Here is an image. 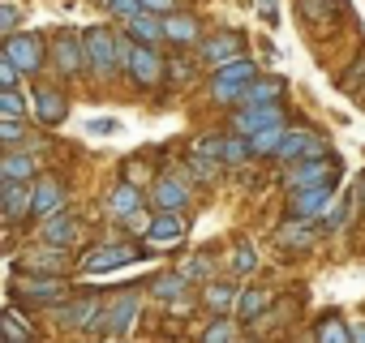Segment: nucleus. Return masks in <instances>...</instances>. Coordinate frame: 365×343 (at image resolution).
<instances>
[{
	"label": "nucleus",
	"mask_w": 365,
	"mask_h": 343,
	"mask_svg": "<svg viewBox=\"0 0 365 343\" xmlns=\"http://www.w3.org/2000/svg\"><path fill=\"white\" fill-rule=\"evenodd\" d=\"M52 313H56V322L65 326V330H82V334H108V305L99 300V296H78V300H61V305H52Z\"/></svg>",
	"instance_id": "nucleus-1"
},
{
	"label": "nucleus",
	"mask_w": 365,
	"mask_h": 343,
	"mask_svg": "<svg viewBox=\"0 0 365 343\" xmlns=\"http://www.w3.org/2000/svg\"><path fill=\"white\" fill-rule=\"evenodd\" d=\"M82 39H86V60H91V78L108 82V78L125 73V65H120V35H116V31H108V26H91V31H86Z\"/></svg>",
	"instance_id": "nucleus-2"
},
{
	"label": "nucleus",
	"mask_w": 365,
	"mask_h": 343,
	"mask_svg": "<svg viewBox=\"0 0 365 343\" xmlns=\"http://www.w3.org/2000/svg\"><path fill=\"white\" fill-rule=\"evenodd\" d=\"M52 48V69L61 73V78H82V73H91V60H86V39L82 35H73V31H56L52 39H48Z\"/></svg>",
	"instance_id": "nucleus-3"
},
{
	"label": "nucleus",
	"mask_w": 365,
	"mask_h": 343,
	"mask_svg": "<svg viewBox=\"0 0 365 343\" xmlns=\"http://www.w3.org/2000/svg\"><path fill=\"white\" fill-rule=\"evenodd\" d=\"M65 292H69V283H65L61 275H35V279L18 275V279H14V287H9V296H14L18 305H43V309L61 305V300H65Z\"/></svg>",
	"instance_id": "nucleus-4"
},
{
	"label": "nucleus",
	"mask_w": 365,
	"mask_h": 343,
	"mask_svg": "<svg viewBox=\"0 0 365 343\" xmlns=\"http://www.w3.org/2000/svg\"><path fill=\"white\" fill-rule=\"evenodd\" d=\"M335 202V185H305V189H288V206L284 215L288 219H322L327 206Z\"/></svg>",
	"instance_id": "nucleus-5"
},
{
	"label": "nucleus",
	"mask_w": 365,
	"mask_h": 343,
	"mask_svg": "<svg viewBox=\"0 0 365 343\" xmlns=\"http://www.w3.org/2000/svg\"><path fill=\"white\" fill-rule=\"evenodd\" d=\"M339 181V159H297L288 163V176L284 185L288 189H305V185H335Z\"/></svg>",
	"instance_id": "nucleus-6"
},
{
	"label": "nucleus",
	"mask_w": 365,
	"mask_h": 343,
	"mask_svg": "<svg viewBox=\"0 0 365 343\" xmlns=\"http://www.w3.org/2000/svg\"><path fill=\"white\" fill-rule=\"evenodd\" d=\"M5 56H14L18 65H22V73H43V65L52 60V52L43 48V39L39 35H31V31H14V35H5Z\"/></svg>",
	"instance_id": "nucleus-7"
},
{
	"label": "nucleus",
	"mask_w": 365,
	"mask_h": 343,
	"mask_svg": "<svg viewBox=\"0 0 365 343\" xmlns=\"http://www.w3.org/2000/svg\"><path fill=\"white\" fill-rule=\"evenodd\" d=\"M150 249H133L129 241H108V245H95L86 258H82V270L86 275H99V270H120V266H129V262H138V258H146Z\"/></svg>",
	"instance_id": "nucleus-8"
},
{
	"label": "nucleus",
	"mask_w": 365,
	"mask_h": 343,
	"mask_svg": "<svg viewBox=\"0 0 365 343\" xmlns=\"http://www.w3.org/2000/svg\"><path fill=\"white\" fill-rule=\"evenodd\" d=\"M125 73L133 78V86L150 90V86H159V82H163L168 60L159 56V48H150V43H138V39H133V52H129V69H125Z\"/></svg>",
	"instance_id": "nucleus-9"
},
{
	"label": "nucleus",
	"mask_w": 365,
	"mask_h": 343,
	"mask_svg": "<svg viewBox=\"0 0 365 343\" xmlns=\"http://www.w3.org/2000/svg\"><path fill=\"white\" fill-rule=\"evenodd\" d=\"M267 125H288V112H284L279 103H250V107H232V129H237V133L254 137V133H258V129H267Z\"/></svg>",
	"instance_id": "nucleus-10"
},
{
	"label": "nucleus",
	"mask_w": 365,
	"mask_h": 343,
	"mask_svg": "<svg viewBox=\"0 0 365 343\" xmlns=\"http://www.w3.org/2000/svg\"><path fill=\"white\" fill-rule=\"evenodd\" d=\"M185 232H190V219L180 215V211H155L150 232H146V245L150 249H172V245L185 241Z\"/></svg>",
	"instance_id": "nucleus-11"
},
{
	"label": "nucleus",
	"mask_w": 365,
	"mask_h": 343,
	"mask_svg": "<svg viewBox=\"0 0 365 343\" xmlns=\"http://www.w3.org/2000/svg\"><path fill=\"white\" fill-rule=\"evenodd\" d=\"M138 317H142V296H138L133 287H125V292L108 305V334H112V339H125V334L138 326Z\"/></svg>",
	"instance_id": "nucleus-12"
},
{
	"label": "nucleus",
	"mask_w": 365,
	"mask_h": 343,
	"mask_svg": "<svg viewBox=\"0 0 365 343\" xmlns=\"http://www.w3.org/2000/svg\"><path fill=\"white\" fill-rule=\"evenodd\" d=\"M0 211H5V223H22L26 215H35V185L31 181H9L0 189Z\"/></svg>",
	"instance_id": "nucleus-13"
},
{
	"label": "nucleus",
	"mask_w": 365,
	"mask_h": 343,
	"mask_svg": "<svg viewBox=\"0 0 365 343\" xmlns=\"http://www.w3.org/2000/svg\"><path fill=\"white\" fill-rule=\"evenodd\" d=\"M198 56H202L207 65H224V60H232V56H245V35H241V31H215L211 39L198 43Z\"/></svg>",
	"instance_id": "nucleus-14"
},
{
	"label": "nucleus",
	"mask_w": 365,
	"mask_h": 343,
	"mask_svg": "<svg viewBox=\"0 0 365 343\" xmlns=\"http://www.w3.org/2000/svg\"><path fill=\"white\" fill-rule=\"evenodd\" d=\"M31 112H35V120H43V125H61V120L69 116V95L56 90V86H35Z\"/></svg>",
	"instance_id": "nucleus-15"
},
{
	"label": "nucleus",
	"mask_w": 365,
	"mask_h": 343,
	"mask_svg": "<svg viewBox=\"0 0 365 343\" xmlns=\"http://www.w3.org/2000/svg\"><path fill=\"white\" fill-rule=\"evenodd\" d=\"M163 31H168V43L172 48H198L202 43V22L185 9H176V14H163Z\"/></svg>",
	"instance_id": "nucleus-16"
},
{
	"label": "nucleus",
	"mask_w": 365,
	"mask_h": 343,
	"mask_svg": "<svg viewBox=\"0 0 365 343\" xmlns=\"http://www.w3.org/2000/svg\"><path fill=\"white\" fill-rule=\"evenodd\" d=\"M150 202H155V211H190V189H185V181H180V176L163 172V176H155Z\"/></svg>",
	"instance_id": "nucleus-17"
},
{
	"label": "nucleus",
	"mask_w": 365,
	"mask_h": 343,
	"mask_svg": "<svg viewBox=\"0 0 365 343\" xmlns=\"http://www.w3.org/2000/svg\"><path fill=\"white\" fill-rule=\"evenodd\" d=\"M39 241L43 245H56V249H69L73 241H78V215L65 206V211H56V215H48L43 223H39Z\"/></svg>",
	"instance_id": "nucleus-18"
},
{
	"label": "nucleus",
	"mask_w": 365,
	"mask_h": 343,
	"mask_svg": "<svg viewBox=\"0 0 365 343\" xmlns=\"http://www.w3.org/2000/svg\"><path fill=\"white\" fill-rule=\"evenodd\" d=\"M35 176H39V154L35 150L14 146L5 159H0V185H9V181H35Z\"/></svg>",
	"instance_id": "nucleus-19"
},
{
	"label": "nucleus",
	"mask_w": 365,
	"mask_h": 343,
	"mask_svg": "<svg viewBox=\"0 0 365 343\" xmlns=\"http://www.w3.org/2000/svg\"><path fill=\"white\" fill-rule=\"evenodd\" d=\"M146 206V194H142V185H133V181H120V185H112V194H108V215L120 223V219H129V215H138Z\"/></svg>",
	"instance_id": "nucleus-20"
},
{
	"label": "nucleus",
	"mask_w": 365,
	"mask_h": 343,
	"mask_svg": "<svg viewBox=\"0 0 365 343\" xmlns=\"http://www.w3.org/2000/svg\"><path fill=\"white\" fill-rule=\"evenodd\" d=\"M18 270H48V275H65L69 270V249H56V245H43L26 258H18Z\"/></svg>",
	"instance_id": "nucleus-21"
},
{
	"label": "nucleus",
	"mask_w": 365,
	"mask_h": 343,
	"mask_svg": "<svg viewBox=\"0 0 365 343\" xmlns=\"http://www.w3.org/2000/svg\"><path fill=\"white\" fill-rule=\"evenodd\" d=\"M65 185L56 181V176H39L35 181V219H48V215H56V211H65Z\"/></svg>",
	"instance_id": "nucleus-22"
},
{
	"label": "nucleus",
	"mask_w": 365,
	"mask_h": 343,
	"mask_svg": "<svg viewBox=\"0 0 365 343\" xmlns=\"http://www.w3.org/2000/svg\"><path fill=\"white\" fill-rule=\"evenodd\" d=\"M125 31H129L138 43H150V48L168 43V31H163V14H150V9H142L138 18H129V22H125Z\"/></svg>",
	"instance_id": "nucleus-23"
},
{
	"label": "nucleus",
	"mask_w": 365,
	"mask_h": 343,
	"mask_svg": "<svg viewBox=\"0 0 365 343\" xmlns=\"http://www.w3.org/2000/svg\"><path fill=\"white\" fill-rule=\"evenodd\" d=\"M275 241L288 245V249H297V253H305V249H314L318 228H314V219H284V228L275 232Z\"/></svg>",
	"instance_id": "nucleus-24"
},
{
	"label": "nucleus",
	"mask_w": 365,
	"mask_h": 343,
	"mask_svg": "<svg viewBox=\"0 0 365 343\" xmlns=\"http://www.w3.org/2000/svg\"><path fill=\"white\" fill-rule=\"evenodd\" d=\"M262 69L250 60V56H232V60H224V65H215L211 69V82H232V86H250L254 78H258Z\"/></svg>",
	"instance_id": "nucleus-25"
},
{
	"label": "nucleus",
	"mask_w": 365,
	"mask_h": 343,
	"mask_svg": "<svg viewBox=\"0 0 365 343\" xmlns=\"http://www.w3.org/2000/svg\"><path fill=\"white\" fill-rule=\"evenodd\" d=\"M279 95H284V78L258 73V78L245 86V95H241V107H250V103H279Z\"/></svg>",
	"instance_id": "nucleus-26"
},
{
	"label": "nucleus",
	"mask_w": 365,
	"mask_h": 343,
	"mask_svg": "<svg viewBox=\"0 0 365 343\" xmlns=\"http://www.w3.org/2000/svg\"><path fill=\"white\" fill-rule=\"evenodd\" d=\"M267 309H271V292H267V287H241L232 317H241V322H258Z\"/></svg>",
	"instance_id": "nucleus-27"
},
{
	"label": "nucleus",
	"mask_w": 365,
	"mask_h": 343,
	"mask_svg": "<svg viewBox=\"0 0 365 343\" xmlns=\"http://www.w3.org/2000/svg\"><path fill=\"white\" fill-rule=\"evenodd\" d=\"M185 292H190V275L185 270H172V275H155L150 279V296L155 300H168L172 305V300H180Z\"/></svg>",
	"instance_id": "nucleus-28"
},
{
	"label": "nucleus",
	"mask_w": 365,
	"mask_h": 343,
	"mask_svg": "<svg viewBox=\"0 0 365 343\" xmlns=\"http://www.w3.org/2000/svg\"><path fill=\"white\" fill-rule=\"evenodd\" d=\"M237 296H241L237 283H207V287H202L207 313H232V309H237Z\"/></svg>",
	"instance_id": "nucleus-29"
},
{
	"label": "nucleus",
	"mask_w": 365,
	"mask_h": 343,
	"mask_svg": "<svg viewBox=\"0 0 365 343\" xmlns=\"http://www.w3.org/2000/svg\"><path fill=\"white\" fill-rule=\"evenodd\" d=\"M301 18L314 26H331L344 18V0H301Z\"/></svg>",
	"instance_id": "nucleus-30"
},
{
	"label": "nucleus",
	"mask_w": 365,
	"mask_h": 343,
	"mask_svg": "<svg viewBox=\"0 0 365 343\" xmlns=\"http://www.w3.org/2000/svg\"><path fill=\"white\" fill-rule=\"evenodd\" d=\"M356 206H361V202H356V194H344L339 202H331V206H327V215L318 219V223H322V232H339V228H348Z\"/></svg>",
	"instance_id": "nucleus-31"
},
{
	"label": "nucleus",
	"mask_w": 365,
	"mask_h": 343,
	"mask_svg": "<svg viewBox=\"0 0 365 343\" xmlns=\"http://www.w3.org/2000/svg\"><path fill=\"white\" fill-rule=\"evenodd\" d=\"M0 322H5V339L9 343H35V326L22 317V309H18V300L5 309V313H0Z\"/></svg>",
	"instance_id": "nucleus-32"
},
{
	"label": "nucleus",
	"mask_w": 365,
	"mask_h": 343,
	"mask_svg": "<svg viewBox=\"0 0 365 343\" xmlns=\"http://www.w3.org/2000/svg\"><path fill=\"white\" fill-rule=\"evenodd\" d=\"M284 133H288V125H267V129H258V133L250 137L254 154H258V159H275L279 146H284Z\"/></svg>",
	"instance_id": "nucleus-33"
},
{
	"label": "nucleus",
	"mask_w": 365,
	"mask_h": 343,
	"mask_svg": "<svg viewBox=\"0 0 365 343\" xmlns=\"http://www.w3.org/2000/svg\"><path fill=\"white\" fill-rule=\"evenodd\" d=\"M309 137H314L309 129H288V133H284V146H279V154H275V159H279L284 167H288V163H297V159H305Z\"/></svg>",
	"instance_id": "nucleus-34"
},
{
	"label": "nucleus",
	"mask_w": 365,
	"mask_h": 343,
	"mask_svg": "<svg viewBox=\"0 0 365 343\" xmlns=\"http://www.w3.org/2000/svg\"><path fill=\"white\" fill-rule=\"evenodd\" d=\"M314 339H327V343H344V339H352V326H348L339 313H322V317L314 322Z\"/></svg>",
	"instance_id": "nucleus-35"
},
{
	"label": "nucleus",
	"mask_w": 365,
	"mask_h": 343,
	"mask_svg": "<svg viewBox=\"0 0 365 343\" xmlns=\"http://www.w3.org/2000/svg\"><path fill=\"white\" fill-rule=\"evenodd\" d=\"M245 159H254L250 137H245V133H237V129H232V133H224V163H228V167H241Z\"/></svg>",
	"instance_id": "nucleus-36"
},
{
	"label": "nucleus",
	"mask_w": 365,
	"mask_h": 343,
	"mask_svg": "<svg viewBox=\"0 0 365 343\" xmlns=\"http://www.w3.org/2000/svg\"><path fill=\"white\" fill-rule=\"evenodd\" d=\"M220 163H224V159L194 150V154H190V172H194V181H198V185H211V181L220 176Z\"/></svg>",
	"instance_id": "nucleus-37"
},
{
	"label": "nucleus",
	"mask_w": 365,
	"mask_h": 343,
	"mask_svg": "<svg viewBox=\"0 0 365 343\" xmlns=\"http://www.w3.org/2000/svg\"><path fill=\"white\" fill-rule=\"evenodd\" d=\"M198 60H202V56H198ZM198 60H194V56H185V48H172L168 78H176V82H194V69H198Z\"/></svg>",
	"instance_id": "nucleus-38"
},
{
	"label": "nucleus",
	"mask_w": 365,
	"mask_h": 343,
	"mask_svg": "<svg viewBox=\"0 0 365 343\" xmlns=\"http://www.w3.org/2000/svg\"><path fill=\"white\" fill-rule=\"evenodd\" d=\"M26 112H31V103L22 99L18 86H0V116H26Z\"/></svg>",
	"instance_id": "nucleus-39"
},
{
	"label": "nucleus",
	"mask_w": 365,
	"mask_h": 343,
	"mask_svg": "<svg viewBox=\"0 0 365 343\" xmlns=\"http://www.w3.org/2000/svg\"><path fill=\"white\" fill-rule=\"evenodd\" d=\"M228 317H232V313H215V322L202 330V339H241V326H237L241 317H237V322H228Z\"/></svg>",
	"instance_id": "nucleus-40"
},
{
	"label": "nucleus",
	"mask_w": 365,
	"mask_h": 343,
	"mask_svg": "<svg viewBox=\"0 0 365 343\" xmlns=\"http://www.w3.org/2000/svg\"><path fill=\"white\" fill-rule=\"evenodd\" d=\"M22 137H26V125H22V116H5V120H0V142H5V150L22 146Z\"/></svg>",
	"instance_id": "nucleus-41"
},
{
	"label": "nucleus",
	"mask_w": 365,
	"mask_h": 343,
	"mask_svg": "<svg viewBox=\"0 0 365 343\" xmlns=\"http://www.w3.org/2000/svg\"><path fill=\"white\" fill-rule=\"evenodd\" d=\"M103 5H108V14L112 18H120V22H129V18H138L146 5H142V0H103Z\"/></svg>",
	"instance_id": "nucleus-42"
},
{
	"label": "nucleus",
	"mask_w": 365,
	"mask_h": 343,
	"mask_svg": "<svg viewBox=\"0 0 365 343\" xmlns=\"http://www.w3.org/2000/svg\"><path fill=\"white\" fill-rule=\"evenodd\" d=\"M18 18H22V5H18V0H5V5H0V35H14Z\"/></svg>",
	"instance_id": "nucleus-43"
},
{
	"label": "nucleus",
	"mask_w": 365,
	"mask_h": 343,
	"mask_svg": "<svg viewBox=\"0 0 365 343\" xmlns=\"http://www.w3.org/2000/svg\"><path fill=\"white\" fill-rule=\"evenodd\" d=\"M254 266H258L254 249H250V245H237V249H232V270H237V275H254Z\"/></svg>",
	"instance_id": "nucleus-44"
},
{
	"label": "nucleus",
	"mask_w": 365,
	"mask_h": 343,
	"mask_svg": "<svg viewBox=\"0 0 365 343\" xmlns=\"http://www.w3.org/2000/svg\"><path fill=\"white\" fill-rule=\"evenodd\" d=\"M361 82H365V56H361L344 78H335V86H339V90H361Z\"/></svg>",
	"instance_id": "nucleus-45"
},
{
	"label": "nucleus",
	"mask_w": 365,
	"mask_h": 343,
	"mask_svg": "<svg viewBox=\"0 0 365 343\" xmlns=\"http://www.w3.org/2000/svg\"><path fill=\"white\" fill-rule=\"evenodd\" d=\"M22 82V65L14 56H0V86H18Z\"/></svg>",
	"instance_id": "nucleus-46"
},
{
	"label": "nucleus",
	"mask_w": 365,
	"mask_h": 343,
	"mask_svg": "<svg viewBox=\"0 0 365 343\" xmlns=\"http://www.w3.org/2000/svg\"><path fill=\"white\" fill-rule=\"evenodd\" d=\"M180 270H185V275H190V283H194L198 275H211V258H207V253H198V258H190Z\"/></svg>",
	"instance_id": "nucleus-47"
},
{
	"label": "nucleus",
	"mask_w": 365,
	"mask_h": 343,
	"mask_svg": "<svg viewBox=\"0 0 365 343\" xmlns=\"http://www.w3.org/2000/svg\"><path fill=\"white\" fill-rule=\"evenodd\" d=\"M254 9H258V18H262L267 26L279 22V0H254Z\"/></svg>",
	"instance_id": "nucleus-48"
},
{
	"label": "nucleus",
	"mask_w": 365,
	"mask_h": 343,
	"mask_svg": "<svg viewBox=\"0 0 365 343\" xmlns=\"http://www.w3.org/2000/svg\"><path fill=\"white\" fill-rule=\"evenodd\" d=\"M116 129H120V125H116V120H108V116H95V120L86 125V133H95V137H103V133H116Z\"/></svg>",
	"instance_id": "nucleus-49"
},
{
	"label": "nucleus",
	"mask_w": 365,
	"mask_h": 343,
	"mask_svg": "<svg viewBox=\"0 0 365 343\" xmlns=\"http://www.w3.org/2000/svg\"><path fill=\"white\" fill-rule=\"evenodd\" d=\"M142 5H146L150 14H176L180 5H185V0H142Z\"/></svg>",
	"instance_id": "nucleus-50"
},
{
	"label": "nucleus",
	"mask_w": 365,
	"mask_h": 343,
	"mask_svg": "<svg viewBox=\"0 0 365 343\" xmlns=\"http://www.w3.org/2000/svg\"><path fill=\"white\" fill-rule=\"evenodd\" d=\"M125 181H133V185H142V181H146V163H138V159H129V163H125Z\"/></svg>",
	"instance_id": "nucleus-51"
},
{
	"label": "nucleus",
	"mask_w": 365,
	"mask_h": 343,
	"mask_svg": "<svg viewBox=\"0 0 365 343\" xmlns=\"http://www.w3.org/2000/svg\"><path fill=\"white\" fill-rule=\"evenodd\" d=\"M356 202H361V211H365V176H361V185H356Z\"/></svg>",
	"instance_id": "nucleus-52"
},
{
	"label": "nucleus",
	"mask_w": 365,
	"mask_h": 343,
	"mask_svg": "<svg viewBox=\"0 0 365 343\" xmlns=\"http://www.w3.org/2000/svg\"><path fill=\"white\" fill-rule=\"evenodd\" d=\"M352 339H365V322H361V326H352Z\"/></svg>",
	"instance_id": "nucleus-53"
}]
</instances>
